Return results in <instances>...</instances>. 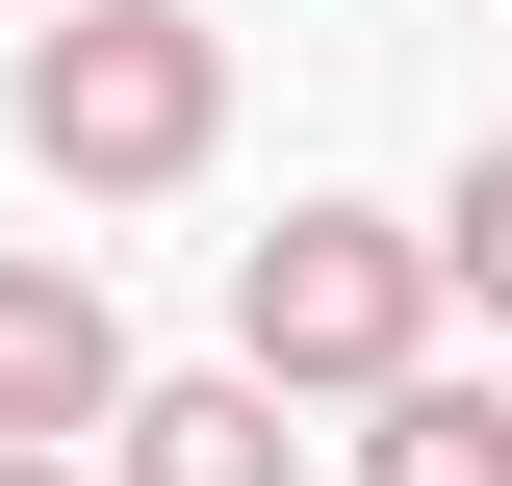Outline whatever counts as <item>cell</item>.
<instances>
[{
    "mask_svg": "<svg viewBox=\"0 0 512 486\" xmlns=\"http://www.w3.org/2000/svg\"><path fill=\"white\" fill-rule=\"evenodd\" d=\"M0 128H26L52 205H180L205 154H231V26H205V0H52V26L0 52Z\"/></svg>",
    "mask_w": 512,
    "mask_h": 486,
    "instance_id": "obj_1",
    "label": "cell"
},
{
    "mask_svg": "<svg viewBox=\"0 0 512 486\" xmlns=\"http://www.w3.org/2000/svg\"><path fill=\"white\" fill-rule=\"evenodd\" d=\"M410 359H436V256H410V205H282V231H231V384L384 410Z\"/></svg>",
    "mask_w": 512,
    "mask_h": 486,
    "instance_id": "obj_2",
    "label": "cell"
},
{
    "mask_svg": "<svg viewBox=\"0 0 512 486\" xmlns=\"http://www.w3.org/2000/svg\"><path fill=\"white\" fill-rule=\"evenodd\" d=\"M103 410H128L103 256H0V461H103Z\"/></svg>",
    "mask_w": 512,
    "mask_h": 486,
    "instance_id": "obj_3",
    "label": "cell"
},
{
    "mask_svg": "<svg viewBox=\"0 0 512 486\" xmlns=\"http://www.w3.org/2000/svg\"><path fill=\"white\" fill-rule=\"evenodd\" d=\"M103 486H282V384H231V359H205V384H128V410H103Z\"/></svg>",
    "mask_w": 512,
    "mask_h": 486,
    "instance_id": "obj_4",
    "label": "cell"
},
{
    "mask_svg": "<svg viewBox=\"0 0 512 486\" xmlns=\"http://www.w3.org/2000/svg\"><path fill=\"white\" fill-rule=\"evenodd\" d=\"M333 461H359V486H512V384H461V359H410V384H384L359 435H333Z\"/></svg>",
    "mask_w": 512,
    "mask_h": 486,
    "instance_id": "obj_5",
    "label": "cell"
},
{
    "mask_svg": "<svg viewBox=\"0 0 512 486\" xmlns=\"http://www.w3.org/2000/svg\"><path fill=\"white\" fill-rule=\"evenodd\" d=\"M410 256H436V307H487V333H512V128H461V180H436V231H410Z\"/></svg>",
    "mask_w": 512,
    "mask_h": 486,
    "instance_id": "obj_6",
    "label": "cell"
},
{
    "mask_svg": "<svg viewBox=\"0 0 512 486\" xmlns=\"http://www.w3.org/2000/svg\"><path fill=\"white\" fill-rule=\"evenodd\" d=\"M0 486H77V461H0Z\"/></svg>",
    "mask_w": 512,
    "mask_h": 486,
    "instance_id": "obj_7",
    "label": "cell"
},
{
    "mask_svg": "<svg viewBox=\"0 0 512 486\" xmlns=\"http://www.w3.org/2000/svg\"><path fill=\"white\" fill-rule=\"evenodd\" d=\"M26 26H52V0H26Z\"/></svg>",
    "mask_w": 512,
    "mask_h": 486,
    "instance_id": "obj_8",
    "label": "cell"
}]
</instances>
